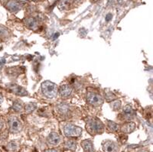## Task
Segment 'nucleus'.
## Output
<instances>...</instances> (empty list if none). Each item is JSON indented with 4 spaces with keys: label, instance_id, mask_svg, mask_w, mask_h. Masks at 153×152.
Wrapping results in <instances>:
<instances>
[{
    "label": "nucleus",
    "instance_id": "obj_5",
    "mask_svg": "<svg viewBox=\"0 0 153 152\" xmlns=\"http://www.w3.org/2000/svg\"><path fill=\"white\" fill-rule=\"evenodd\" d=\"M9 130L12 133H18L22 129V123L16 116H12L9 119Z\"/></svg>",
    "mask_w": 153,
    "mask_h": 152
},
{
    "label": "nucleus",
    "instance_id": "obj_22",
    "mask_svg": "<svg viewBox=\"0 0 153 152\" xmlns=\"http://www.w3.org/2000/svg\"><path fill=\"white\" fill-rule=\"evenodd\" d=\"M57 109H58V112L62 115L68 114V111H69L68 106H67V105H61V104L57 106Z\"/></svg>",
    "mask_w": 153,
    "mask_h": 152
},
{
    "label": "nucleus",
    "instance_id": "obj_15",
    "mask_svg": "<svg viewBox=\"0 0 153 152\" xmlns=\"http://www.w3.org/2000/svg\"><path fill=\"white\" fill-rule=\"evenodd\" d=\"M136 128V124L134 122H128L123 125L121 128L122 131L125 133H131Z\"/></svg>",
    "mask_w": 153,
    "mask_h": 152
},
{
    "label": "nucleus",
    "instance_id": "obj_30",
    "mask_svg": "<svg viewBox=\"0 0 153 152\" xmlns=\"http://www.w3.org/2000/svg\"><path fill=\"white\" fill-rule=\"evenodd\" d=\"M6 1H8V0H0V2H6Z\"/></svg>",
    "mask_w": 153,
    "mask_h": 152
},
{
    "label": "nucleus",
    "instance_id": "obj_26",
    "mask_svg": "<svg viewBox=\"0 0 153 152\" xmlns=\"http://www.w3.org/2000/svg\"><path fill=\"white\" fill-rule=\"evenodd\" d=\"M45 152H58L56 149H48V150H46Z\"/></svg>",
    "mask_w": 153,
    "mask_h": 152
},
{
    "label": "nucleus",
    "instance_id": "obj_1",
    "mask_svg": "<svg viewBox=\"0 0 153 152\" xmlns=\"http://www.w3.org/2000/svg\"><path fill=\"white\" fill-rule=\"evenodd\" d=\"M86 128L89 133L94 135L97 134L103 133L104 126H103V123L101 122L100 120L98 119L97 118L91 117L87 119V123H86Z\"/></svg>",
    "mask_w": 153,
    "mask_h": 152
},
{
    "label": "nucleus",
    "instance_id": "obj_10",
    "mask_svg": "<svg viewBox=\"0 0 153 152\" xmlns=\"http://www.w3.org/2000/svg\"><path fill=\"white\" fill-rule=\"evenodd\" d=\"M103 149L104 152H115L117 150V145L111 141L103 142Z\"/></svg>",
    "mask_w": 153,
    "mask_h": 152
},
{
    "label": "nucleus",
    "instance_id": "obj_25",
    "mask_svg": "<svg viewBox=\"0 0 153 152\" xmlns=\"http://www.w3.org/2000/svg\"><path fill=\"white\" fill-rule=\"evenodd\" d=\"M111 19H112V15L111 14H108L107 16H106V22H109Z\"/></svg>",
    "mask_w": 153,
    "mask_h": 152
},
{
    "label": "nucleus",
    "instance_id": "obj_29",
    "mask_svg": "<svg viewBox=\"0 0 153 152\" xmlns=\"http://www.w3.org/2000/svg\"><path fill=\"white\" fill-rule=\"evenodd\" d=\"M58 35H59V34H58V33H57V35H54V38H57V37L58 36Z\"/></svg>",
    "mask_w": 153,
    "mask_h": 152
},
{
    "label": "nucleus",
    "instance_id": "obj_6",
    "mask_svg": "<svg viewBox=\"0 0 153 152\" xmlns=\"http://www.w3.org/2000/svg\"><path fill=\"white\" fill-rule=\"evenodd\" d=\"M22 7V4L16 1V0H9L6 3V8H7L8 10L10 11L11 12H13V13H16V12L21 10Z\"/></svg>",
    "mask_w": 153,
    "mask_h": 152
},
{
    "label": "nucleus",
    "instance_id": "obj_31",
    "mask_svg": "<svg viewBox=\"0 0 153 152\" xmlns=\"http://www.w3.org/2000/svg\"><path fill=\"white\" fill-rule=\"evenodd\" d=\"M35 2H39V1H42V0H33Z\"/></svg>",
    "mask_w": 153,
    "mask_h": 152
},
{
    "label": "nucleus",
    "instance_id": "obj_3",
    "mask_svg": "<svg viewBox=\"0 0 153 152\" xmlns=\"http://www.w3.org/2000/svg\"><path fill=\"white\" fill-rule=\"evenodd\" d=\"M64 133L69 138H76L81 135L82 129L81 128L76 126L75 125L68 123L64 127Z\"/></svg>",
    "mask_w": 153,
    "mask_h": 152
},
{
    "label": "nucleus",
    "instance_id": "obj_8",
    "mask_svg": "<svg viewBox=\"0 0 153 152\" xmlns=\"http://www.w3.org/2000/svg\"><path fill=\"white\" fill-rule=\"evenodd\" d=\"M72 91H73V90H72L71 86L64 85V86L60 87L58 93L62 98H68V97L71 96V95L72 94Z\"/></svg>",
    "mask_w": 153,
    "mask_h": 152
},
{
    "label": "nucleus",
    "instance_id": "obj_27",
    "mask_svg": "<svg viewBox=\"0 0 153 152\" xmlns=\"http://www.w3.org/2000/svg\"><path fill=\"white\" fill-rule=\"evenodd\" d=\"M2 127H3V121L0 119V130L2 129Z\"/></svg>",
    "mask_w": 153,
    "mask_h": 152
},
{
    "label": "nucleus",
    "instance_id": "obj_21",
    "mask_svg": "<svg viewBox=\"0 0 153 152\" xmlns=\"http://www.w3.org/2000/svg\"><path fill=\"white\" fill-rule=\"evenodd\" d=\"M18 147H19V145H18L17 142H11L8 144L7 149L9 151H16L18 149Z\"/></svg>",
    "mask_w": 153,
    "mask_h": 152
},
{
    "label": "nucleus",
    "instance_id": "obj_4",
    "mask_svg": "<svg viewBox=\"0 0 153 152\" xmlns=\"http://www.w3.org/2000/svg\"><path fill=\"white\" fill-rule=\"evenodd\" d=\"M87 100L91 105L94 106H99L102 105L103 102V99L99 93L97 92L91 91L88 92L87 94Z\"/></svg>",
    "mask_w": 153,
    "mask_h": 152
},
{
    "label": "nucleus",
    "instance_id": "obj_17",
    "mask_svg": "<svg viewBox=\"0 0 153 152\" xmlns=\"http://www.w3.org/2000/svg\"><path fill=\"white\" fill-rule=\"evenodd\" d=\"M24 109L27 114H29V113L33 112L37 109V105L36 103H33V102L32 103H28L27 105H25Z\"/></svg>",
    "mask_w": 153,
    "mask_h": 152
},
{
    "label": "nucleus",
    "instance_id": "obj_19",
    "mask_svg": "<svg viewBox=\"0 0 153 152\" xmlns=\"http://www.w3.org/2000/svg\"><path fill=\"white\" fill-rule=\"evenodd\" d=\"M107 125L108 128H110V129L113 131H117L120 129V125H117V123L113 122L107 121Z\"/></svg>",
    "mask_w": 153,
    "mask_h": 152
},
{
    "label": "nucleus",
    "instance_id": "obj_24",
    "mask_svg": "<svg viewBox=\"0 0 153 152\" xmlns=\"http://www.w3.org/2000/svg\"><path fill=\"white\" fill-rule=\"evenodd\" d=\"M110 106H111V108L114 111L118 110V109H120V106H121V102H120V101L119 100L114 101V102H113L111 104H110Z\"/></svg>",
    "mask_w": 153,
    "mask_h": 152
},
{
    "label": "nucleus",
    "instance_id": "obj_2",
    "mask_svg": "<svg viewBox=\"0 0 153 152\" xmlns=\"http://www.w3.org/2000/svg\"><path fill=\"white\" fill-rule=\"evenodd\" d=\"M42 90L44 96L48 99H54L57 96V87L55 83L51 81L44 82L42 84Z\"/></svg>",
    "mask_w": 153,
    "mask_h": 152
},
{
    "label": "nucleus",
    "instance_id": "obj_12",
    "mask_svg": "<svg viewBox=\"0 0 153 152\" xmlns=\"http://www.w3.org/2000/svg\"><path fill=\"white\" fill-rule=\"evenodd\" d=\"M11 90H12L14 93L17 94L19 96H27L28 93L24 88L22 87L17 86V85H12V87H10Z\"/></svg>",
    "mask_w": 153,
    "mask_h": 152
},
{
    "label": "nucleus",
    "instance_id": "obj_20",
    "mask_svg": "<svg viewBox=\"0 0 153 152\" xmlns=\"http://www.w3.org/2000/svg\"><path fill=\"white\" fill-rule=\"evenodd\" d=\"M105 92H106V93H105V98H106V99L107 101H113L115 99L117 98L116 96H115L112 92H110L109 90H106Z\"/></svg>",
    "mask_w": 153,
    "mask_h": 152
},
{
    "label": "nucleus",
    "instance_id": "obj_28",
    "mask_svg": "<svg viewBox=\"0 0 153 152\" xmlns=\"http://www.w3.org/2000/svg\"><path fill=\"white\" fill-rule=\"evenodd\" d=\"M2 100H3V96H2V94L0 93V103L2 102Z\"/></svg>",
    "mask_w": 153,
    "mask_h": 152
},
{
    "label": "nucleus",
    "instance_id": "obj_18",
    "mask_svg": "<svg viewBox=\"0 0 153 152\" xmlns=\"http://www.w3.org/2000/svg\"><path fill=\"white\" fill-rule=\"evenodd\" d=\"M12 109L16 112H22L23 109L22 102L21 101H15L12 105Z\"/></svg>",
    "mask_w": 153,
    "mask_h": 152
},
{
    "label": "nucleus",
    "instance_id": "obj_9",
    "mask_svg": "<svg viewBox=\"0 0 153 152\" xmlns=\"http://www.w3.org/2000/svg\"><path fill=\"white\" fill-rule=\"evenodd\" d=\"M25 24L28 28L32 30H35L38 27V22L35 18L29 17L25 19Z\"/></svg>",
    "mask_w": 153,
    "mask_h": 152
},
{
    "label": "nucleus",
    "instance_id": "obj_23",
    "mask_svg": "<svg viewBox=\"0 0 153 152\" xmlns=\"http://www.w3.org/2000/svg\"><path fill=\"white\" fill-rule=\"evenodd\" d=\"M9 36V31L5 28L0 26V38H5Z\"/></svg>",
    "mask_w": 153,
    "mask_h": 152
},
{
    "label": "nucleus",
    "instance_id": "obj_14",
    "mask_svg": "<svg viewBox=\"0 0 153 152\" xmlns=\"http://www.w3.org/2000/svg\"><path fill=\"white\" fill-rule=\"evenodd\" d=\"M73 0H60L58 2V8L61 10H67L72 5Z\"/></svg>",
    "mask_w": 153,
    "mask_h": 152
},
{
    "label": "nucleus",
    "instance_id": "obj_16",
    "mask_svg": "<svg viewBox=\"0 0 153 152\" xmlns=\"http://www.w3.org/2000/svg\"><path fill=\"white\" fill-rule=\"evenodd\" d=\"M65 146L67 149H69L71 151H75L76 148V142L72 139L66 141L65 144Z\"/></svg>",
    "mask_w": 153,
    "mask_h": 152
},
{
    "label": "nucleus",
    "instance_id": "obj_11",
    "mask_svg": "<svg viewBox=\"0 0 153 152\" xmlns=\"http://www.w3.org/2000/svg\"><path fill=\"white\" fill-rule=\"evenodd\" d=\"M81 146L86 152H95L94 145L91 140H84L81 142Z\"/></svg>",
    "mask_w": 153,
    "mask_h": 152
},
{
    "label": "nucleus",
    "instance_id": "obj_13",
    "mask_svg": "<svg viewBox=\"0 0 153 152\" xmlns=\"http://www.w3.org/2000/svg\"><path fill=\"white\" fill-rule=\"evenodd\" d=\"M123 114L125 116L126 119H132V118H133L135 112H134V110L132 109V107H131L130 105H127L124 107Z\"/></svg>",
    "mask_w": 153,
    "mask_h": 152
},
{
    "label": "nucleus",
    "instance_id": "obj_7",
    "mask_svg": "<svg viewBox=\"0 0 153 152\" xmlns=\"http://www.w3.org/2000/svg\"><path fill=\"white\" fill-rule=\"evenodd\" d=\"M47 140L50 145H53V146H56V145H59L61 143V137L57 132H51L48 137Z\"/></svg>",
    "mask_w": 153,
    "mask_h": 152
}]
</instances>
